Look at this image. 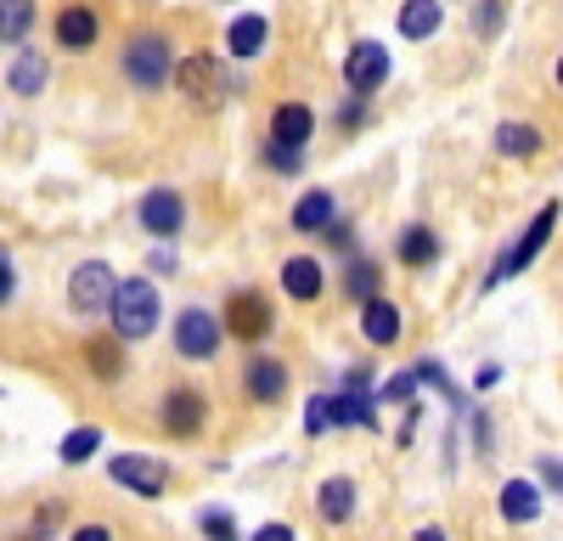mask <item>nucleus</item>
I'll list each match as a JSON object with an SVG mask.
<instances>
[{"label": "nucleus", "instance_id": "f257e3e1", "mask_svg": "<svg viewBox=\"0 0 563 541\" xmlns=\"http://www.w3.org/2000/svg\"><path fill=\"white\" fill-rule=\"evenodd\" d=\"M119 68H124V79L141 90V97L164 90L175 79V45H169V34L164 29H135L119 45Z\"/></svg>", "mask_w": 563, "mask_h": 541}, {"label": "nucleus", "instance_id": "f03ea898", "mask_svg": "<svg viewBox=\"0 0 563 541\" xmlns=\"http://www.w3.org/2000/svg\"><path fill=\"white\" fill-rule=\"evenodd\" d=\"M113 339L119 344H135V339H153L158 322H164V299H158V283L153 277H119V294H113Z\"/></svg>", "mask_w": 563, "mask_h": 541}, {"label": "nucleus", "instance_id": "7ed1b4c3", "mask_svg": "<svg viewBox=\"0 0 563 541\" xmlns=\"http://www.w3.org/2000/svg\"><path fill=\"white\" fill-rule=\"evenodd\" d=\"M558 214H563V203H558V198L536 209V220H530L525 232H519V243H512V249H501V254H496V265L485 270V283H479L485 294H496L507 277H519V270H530V265H536V254H541V249L552 243V232H558Z\"/></svg>", "mask_w": 563, "mask_h": 541}, {"label": "nucleus", "instance_id": "20e7f679", "mask_svg": "<svg viewBox=\"0 0 563 541\" xmlns=\"http://www.w3.org/2000/svg\"><path fill=\"white\" fill-rule=\"evenodd\" d=\"M175 90H180V97L192 102L198 113H214V108L231 97V68H225V57H214V52L175 57Z\"/></svg>", "mask_w": 563, "mask_h": 541}, {"label": "nucleus", "instance_id": "39448f33", "mask_svg": "<svg viewBox=\"0 0 563 541\" xmlns=\"http://www.w3.org/2000/svg\"><path fill=\"white\" fill-rule=\"evenodd\" d=\"M378 429V395H310L305 400V434H327V429Z\"/></svg>", "mask_w": 563, "mask_h": 541}, {"label": "nucleus", "instance_id": "423d86ee", "mask_svg": "<svg viewBox=\"0 0 563 541\" xmlns=\"http://www.w3.org/2000/svg\"><path fill=\"white\" fill-rule=\"evenodd\" d=\"M113 294H119V277L108 260H79L68 270V310L74 316H102L113 310Z\"/></svg>", "mask_w": 563, "mask_h": 541}, {"label": "nucleus", "instance_id": "0eeeda50", "mask_svg": "<svg viewBox=\"0 0 563 541\" xmlns=\"http://www.w3.org/2000/svg\"><path fill=\"white\" fill-rule=\"evenodd\" d=\"M158 423L175 440H198L209 429V395L198 384H169L164 400H158Z\"/></svg>", "mask_w": 563, "mask_h": 541}, {"label": "nucleus", "instance_id": "6e6552de", "mask_svg": "<svg viewBox=\"0 0 563 541\" xmlns=\"http://www.w3.org/2000/svg\"><path fill=\"white\" fill-rule=\"evenodd\" d=\"M169 339H175V355H180V361H209V355L220 350L225 328H220V316H214V310H203V305H186V310L175 316Z\"/></svg>", "mask_w": 563, "mask_h": 541}, {"label": "nucleus", "instance_id": "1a4fd4ad", "mask_svg": "<svg viewBox=\"0 0 563 541\" xmlns=\"http://www.w3.org/2000/svg\"><path fill=\"white\" fill-rule=\"evenodd\" d=\"M220 328H225L231 339H243V344H260V339L276 328V310H271V299H265V294H254V288H238V294L225 299Z\"/></svg>", "mask_w": 563, "mask_h": 541}, {"label": "nucleus", "instance_id": "9d476101", "mask_svg": "<svg viewBox=\"0 0 563 541\" xmlns=\"http://www.w3.org/2000/svg\"><path fill=\"white\" fill-rule=\"evenodd\" d=\"M135 220H141V232L158 238V243H175L186 232V198L175 187H153L147 198L135 203Z\"/></svg>", "mask_w": 563, "mask_h": 541}, {"label": "nucleus", "instance_id": "9b49d317", "mask_svg": "<svg viewBox=\"0 0 563 541\" xmlns=\"http://www.w3.org/2000/svg\"><path fill=\"white\" fill-rule=\"evenodd\" d=\"M384 79H389V52H384L378 40H355L350 57H344V85H350V97L372 102Z\"/></svg>", "mask_w": 563, "mask_h": 541}, {"label": "nucleus", "instance_id": "f8f14e48", "mask_svg": "<svg viewBox=\"0 0 563 541\" xmlns=\"http://www.w3.org/2000/svg\"><path fill=\"white\" fill-rule=\"evenodd\" d=\"M108 474H113V485L147 496V503L169 490V463L164 457H141V451H119V457L108 463Z\"/></svg>", "mask_w": 563, "mask_h": 541}, {"label": "nucleus", "instance_id": "ddd939ff", "mask_svg": "<svg viewBox=\"0 0 563 541\" xmlns=\"http://www.w3.org/2000/svg\"><path fill=\"white\" fill-rule=\"evenodd\" d=\"M288 384H294V373H288V361H282V355H254L243 367V389H249L254 406H282Z\"/></svg>", "mask_w": 563, "mask_h": 541}, {"label": "nucleus", "instance_id": "4468645a", "mask_svg": "<svg viewBox=\"0 0 563 541\" xmlns=\"http://www.w3.org/2000/svg\"><path fill=\"white\" fill-rule=\"evenodd\" d=\"M316 135V113L305 102H276L271 108V147H288V153H305Z\"/></svg>", "mask_w": 563, "mask_h": 541}, {"label": "nucleus", "instance_id": "2eb2a0df", "mask_svg": "<svg viewBox=\"0 0 563 541\" xmlns=\"http://www.w3.org/2000/svg\"><path fill=\"white\" fill-rule=\"evenodd\" d=\"M288 225H294L299 238H327V232L339 225V198L327 192V187H316V192H299V203H294Z\"/></svg>", "mask_w": 563, "mask_h": 541}, {"label": "nucleus", "instance_id": "dca6fc26", "mask_svg": "<svg viewBox=\"0 0 563 541\" xmlns=\"http://www.w3.org/2000/svg\"><path fill=\"white\" fill-rule=\"evenodd\" d=\"M45 74H52V57L34 52V45H18L12 52V68H7V90L18 102H34L40 90H45Z\"/></svg>", "mask_w": 563, "mask_h": 541}, {"label": "nucleus", "instance_id": "f3484780", "mask_svg": "<svg viewBox=\"0 0 563 541\" xmlns=\"http://www.w3.org/2000/svg\"><path fill=\"white\" fill-rule=\"evenodd\" d=\"M265 40H271V18L265 12H238L225 23V52L238 63H254L265 52Z\"/></svg>", "mask_w": 563, "mask_h": 541}, {"label": "nucleus", "instance_id": "a211bd4d", "mask_svg": "<svg viewBox=\"0 0 563 541\" xmlns=\"http://www.w3.org/2000/svg\"><path fill=\"white\" fill-rule=\"evenodd\" d=\"M355 508H361V490H355L350 474L321 479V490H316V514H321V525H350Z\"/></svg>", "mask_w": 563, "mask_h": 541}, {"label": "nucleus", "instance_id": "6ab92c4d", "mask_svg": "<svg viewBox=\"0 0 563 541\" xmlns=\"http://www.w3.org/2000/svg\"><path fill=\"white\" fill-rule=\"evenodd\" d=\"M97 40H102V12H90V7H63L57 12V45L63 52H90Z\"/></svg>", "mask_w": 563, "mask_h": 541}, {"label": "nucleus", "instance_id": "aec40b11", "mask_svg": "<svg viewBox=\"0 0 563 541\" xmlns=\"http://www.w3.org/2000/svg\"><path fill=\"white\" fill-rule=\"evenodd\" d=\"M321 288H327V270H321V260H310V254L282 260V294H288V299L310 305V299H321Z\"/></svg>", "mask_w": 563, "mask_h": 541}, {"label": "nucleus", "instance_id": "412c9836", "mask_svg": "<svg viewBox=\"0 0 563 541\" xmlns=\"http://www.w3.org/2000/svg\"><path fill=\"white\" fill-rule=\"evenodd\" d=\"M339 283H344V294H350V299L372 305V299H384V265L372 260V254H361V249H355V254L344 260V277H339Z\"/></svg>", "mask_w": 563, "mask_h": 541}, {"label": "nucleus", "instance_id": "4be33fe9", "mask_svg": "<svg viewBox=\"0 0 563 541\" xmlns=\"http://www.w3.org/2000/svg\"><path fill=\"white\" fill-rule=\"evenodd\" d=\"M400 305H389V299H372V305H361V333H366V344H378V350H389L395 339H400Z\"/></svg>", "mask_w": 563, "mask_h": 541}, {"label": "nucleus", "instance_id": "5701e85b", "mask_svg": "<svg viewBox=\"0 0 563 541\" xmlns=\"http://www.w3.org/2000/svg\"><path fill=\"white\" fill-rule=\"evenodd\" d=\"M496 503H501V519L507 525H536L541 519V490L530 479H507Z\"/></svg>", "mask_w": 563, "mask_h": 541}, {"label": "nucleus", "instance_id": "b1692460", "mask_svg": "<svg viewBox=\"0 0 563 541\" xmlns=\"http://www.w3.org/2000/svg\"><path fill=\"white\" fill-rule=\"evenodd\" d=\"M85 367H90V378L119 384V378H124V344H119V339H90V344H85Z\"/></svg>", "mask_w": 563, "mask_h": 541}, {"label": "nucleus", "instance_id": "393cba45", "mask_svg": "<svg viewBox=\"0 0 563 541\" xmlns=\"http://www.w3.org/2000/svg\"><path fill=\"white\" fill-rule=\"evenodd\" d=\"M395 249H400V265H411V270H422V265H434V260H440V238H434V225H406Z\"/></svg>", "mask_w": 563, "mask_h": 541}, {"label": "nucleus", "instance_id": "a878e982", "mask_svg": "<svg viewBox=\"0 0 563 541\" xmlns=\"http://www.w3.org/2000/svg\"><path fill=\"white\" fill-rule=\"evenodd\" d=\"M490 142H496V153H501V158H536V153L547 147L536 124H496Z\"/></svg>", "mask_w": 563, "mask_h": 541}, {"label": "nucleus", "instance_id": "bb28decb", "mask_svg": "<svg viewBox=\"0 0 563 541\" xmlns=\"http://www.w3.org/2000/svg\"><path fill=\"white\" fill-rule=\"evenodd\" d=\"M34 23H40V7H29V0H0V45H23Z\"/></svg>", "mask_w": 563, "mask_h": 541}, {"label": "nucleus", "instance_id": "cd10ccee", "mask_svg": "<svg viewBox=\"0 0 563 541\" xmlns=\"http://www.w3.org/2000/svg\"><path fill=\"white\" fill-rule=\"evenodd\" d=\"M440 23H445L440 0H411V7H400V34H406V40H429Z\"/></svg>", "mask_w": 563, "mask_h": 541}, {"label": "nucleus", "instance_id": "c85d7f7f", "mask_svg": "<svg viewBox=\"0 0 563 541\" xmlns=\"http://www.w3.org/2000/svg\"><path fill=\"white\" fill-rule=\"evenodd\" d=\"M102 451V429L97 423H85V429H74L63 445H57V463H68V468H85L90 457Z\"/></svg>", "mask_w": 563, "mask_h": 541}, {"label": "nucleus", "instance_id": "c756f323", "mask_svg": "<svg viewBox=\"0 0 563 541\" xmlns=\"http://www.w3.org/2000/svg\"><path fill=\"white\" fill-rule=\"evenodd\" d=\"M198 530H203L209 541H238V519H231L225 508H203V519H198Z\"/></svg>", "mask_w": 563, "mask_h": 541}, {"label": "nucleus", "instance_id": "7c9ffc66", "mask_svg": "<svg viewBox=\"0 0 563 541\" xmlns=\"http://www.w3.org/2000/svg\"><path fill=\"white\" fill-rule=\"evenodd\" d=\"M63 519H68V503H63V496H57V503H40V514H34V530H29V536H40V541H45Z\"/></svg>", "mask_w": 563, "mask_h": 541}, {"label": "nucleus", "instance_id": "2f4dec72", "mask_svg": "<svg viewBox=\"0 0 563 541\" xmlns=\"http://www.w3.org/2000/svg\"><path fill=\"white\" fill-rule=\"evenodd\" d=\"M18 299V260H12V249L0 243V310H7Z\"/></svg>", "mask_w": 563, "mask_h": 541}, {"label": "nucleus", "instance_id": "473e14b6", "mask_svg": "<svg viewBox=\"0 0 563 541\" xmlns=\"http://www.w3.org/2000/svg\"><path fill=\"white\" fill-rule=\"evenodd\" d=\"M366 113H372V102H361V97H350V102L339 108V130H361V124H366Z\"/></svg>", "mask_w": 563, "mask_h": 541}, {"label": "nucleus", "instance_id": "72a5a7b5", "mask_svg": "<svg viewBox=\"0 0 563 541\" xmlns=\"http://www.w3.org/2000/svg\"><path fill=\"white\" fill-rule=\"evenodd\" d=\"M417 389H422V384H417V373H411V367H406V373H400V378H389V384H384V400H411V395H417Z\"/></svg>", "mask_w": 563, "mask_h": 541}, {"label": "nucleus", "instance_id": "f704fd0d", "mask_svg": "<svg viewBox=\"0 0 563 541\" xmlns=\"http://www.w3.org/2000/svg\"><path fill=\"white\" fill-rule=\"evenodd\" d=\"M265 164H271V169H288V175H294V169L305 164V153H288V147H271V142H265Z\"/></svg>", "mask_w": 563, "mask_h": 541}, {"label": "nucleus", "instance_id": "c9c22d12", "mask_svg": "<svg viewBox=\"0 0 563 541\" xmlns=\"http://www.w3.org/2000/svg\"><path fill=\"white\" fill-rule=\"evenodd\" d=\"M501 18H507V7H496V0H490V7H474L479 34H496V29H501Z\"/></svg>", "mask_w": 563, "mask_h": 541}, {"label": "nucleus", "instance_id": "e433bc0d", "mask_svg": "<svg viewBox=\"0 0 563 541\" xmlns=\"http://www.w3.org/2000/svg\"><path fill=\"white\" fill-rule=\"evenodd\" d=\"M541 485L552 496H563V457H541Z\"/></svg>", "mask_w": 563, "mask_h": 541}, {"label": "nucleus", "instance_id": "4c0bfd02", "mask_svg": "<svg viewBox=\"0 0 563 541\" xmlns=\"http://www.w3.org/2000/svg\"><path fill=\"white\" fill-rule=\"evenodd\" d=\"M249 541H299V536H294V525H276V519H271V525H260Z\"/></svg>", "mask_w": 563, "mask_h": 541}, {"label": "nucleus", "instance_id": "58836bf2", "mask_svg": "<svg viewBox=\"0 0 563 541\" xmlns=\"http://www.w3.org/2000/svg\"><path fill=\"white\" fill-rule=\"evenodd\" d=\"M372 389V367H350L344 373V395H366Z\"/></svg>", "mask_w": 563, "mask_h": 541}, {"label": "nucleus", "instance_id": "ea45409f", "mask_svg": "<svg viewBox=\"0 0 563 541\" xmlns=\"http://www.w3.org/2000/svg\"><path fill=\"white\" fill-rule=\"evenodd\" d=\"M327 243H333V249H344V254H355V232H350V225H344V220L333 225V232H327Z\"/></svg>", "mask_w": 563, "mask_h": 541}, {"label": "nucleus", "instance_id": "a19ab883", "mask_svg": "<svg viewBox=\"0 0 563 541\" xmlns=\"http://www.w3.org/2000/svg\"><path fill=\"white\" fill-rule=\"evenodd\" d=\"M68 541H113V530H108V525H79Z\"/></svg>", "mask_w": 563, "mask_h": 541}, {"label": "nucleus", "instance_id": "79ce46f5", "mask_svg": "<svg viewBox=\"0 0 563 541\" xmlns=\"http://www.w3.org/2000/svg\"><path fill=\"white\" fill-rule=\"evenodd\" d=\"M411 541H445V530H440V525H422V530H417Z\"/></svg>", "mask_w": 563, "mask_h": 541}, {"label": "nucleus", "instance_id": "37998d69", "mask_svg": "<svg viewBox=\"0 0 563 541\" xmlns=\"http://www.w3.org/2000/svg\"><path fill=\"white\" fill-rule=\"evenodd\" d=\"M558 90H563V57H558Z\"/></svg>", "mask_w": 563, "mask_h": 541}, {"label": "nucleus", "instance_id": "c03bdc74", "mask_svg": "<svg viewBox=\"0 0 563 541\" xmlns=\"http://www.w3.org/2000/svg\"><path fill=\"white\" fill-rule=\"evenodd\" d=\"M18 541H40V536H18Z\"/></svg>", "mask_w": 563, "mask_h": 541}]
</instances>
